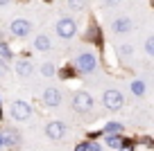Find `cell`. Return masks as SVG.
Returning <instances> with one entry per match:
<instances>
[{"label": "cell", "instance_id": "cell-1", "mask_svg": "<svg viewBox=\"0 0 154 151\" xmlns=\"http://www.w3.org/2000/svg\"><path fill=\"white\" fill-rule=\"evenodd\" d=\"M72 108L79 111V113L91 111L93 108V97L88 93H75V97H72Z\"/></svg>", "mask_w": 154, "mask_h": 151}, {"label": "cell", "instance_id": "cell-2", "mask_svg": "<svg viewBox=\"0 0 154 151\" xmlns=\"http://www.w3.org/2000/svg\"><path fill=\"white\" fill-rule=\"evenodd\" d=\"M75 32H77V25H75V20H72V18H61L57 23V34L61 38H72V36H75Z\"/></svg>", "mask_w": 154, "mask_h": 151}, {"label": "cell", "instance_id": "cell-3", "mask_svg": "<svg viewBox=\"0 0 154 151\" xmlns=\"http://www.w3.org/2000/svg\"><path fill=\"white\" fill-rule=\"evenodd\" d=\"M32 115V108H29V104H25V102H14L11 104V117L18 120V122H25V120Z\"/></svg>", "mask_w": 154, "mask_h": 151}, {"label": "cell", "instance_id": "cell-4", "mask_svg": "<svg viewBox=\"0 0 154 151\" xmlns=\"http://www.w3.org/2000/svg\"><path fill=\"white\" fill-rule=\"evenodd\" d=\"M122 102H125V99H122V93H118V90H106L104 93V106L109 111H118L122 106Z\"/></svg>", "mask_w": 154, "mask_h": 151}, {"label": "cell", "instance_id": "cell-5", "mask_svg": "<svg viewBox=\"0 0 154 151\" xmlns=\"http://www.w3.org/2000/svg\"><path fill=\"white\" fill-rule=\"evenodd\" d=\"M75 68L79 72H91L93 68H95V57H93V54H82V57H77Z\"/></svg>", "mask_w": 154, "mask_h": 151}, {"label": "cell", "instance_id": "cell-6", "mask_svg": "<svg viewBox=\"0 0 154 151\" xmlns=\"http://www.w3.org/2000/svg\"><path fill=\"white\" fill-rule=\"evenodd\" d=\"M63 133H66V126H63V122H50L48 126H45V135H48L50 140H61Z\"/></svg>", "mask_w": 154, "mask_h": 151}, {"label": "cell", "instance_id": "cell-7", "mask_svg": "<svg viewBox=\"0 0 154 151\" xmlns=\"http://www.w3.org/2000/svg\"><path fill=\"white\" fill-rule=\"evenodd\" d=\"M9 32L14 34V36H27V32H29V23H27V20H23V18H16L14 23L9 25Z\"/></svg>", "mask_w": 154, "mask_h": 151}, {"label": "cell", "instance_id": "cell-8", "mask_svg": "<svg viewBox=\"0 0 154 151\" xmlns=\"http://www.w3.org/2000/svg\"><path fill=\"white\" fill-rule=\"evenodd\" d=\"M59 102H61V93L57 88H48L43 93V104L45 106H59Z\"/></svg>", "mask_w": 154, "mask_h": 151}, {"label": "cell", "instance_id": "cell-9", "mask_svg": "<svg viewBox=\"0 0 154 151\" xmlns=\"http://www.w3.org/2000/svg\"><path fill=\"white\" fill-rule=\"evenodd\" d=\"M131 29V20L129 18H116V23H113V32H118V34H127Z\"/></svg>", "mask_w": 154, "mask_h": 151}, {"label": "cell", "instance_id": "cell-10", "mask_svg": "<svg viewBox=\"0 0 154 151\" xmlns=\"http://www.w3.org/2000/svg\"><path fill=\"white\" fill-rule=\"evenodd\" d=\"M34 47L41 50V52H48V50H50V38L45 36V34H38V36L34 38Z\"/></svg>", "mask_w": 154, "mask_h": 151}, {"label": "cell", "instance_id": "cell-11", "mask_svg": "<svg viewBox=\"0 0 154 151\" xmlns=\"http://www.w3.org/2000/svg\"><path fill=\"white\" fill-rule=\"evenodd\" d=\"M16 72H18L20 77H29V75H32V63H29V61H18Z\"/></svg>", "mask_w": 154, "mask_h": 151}, {"label": "cell", "instance_id": "cell-12", "mask_svg": "<svg viewBox=\"0 0 154 151\" xmlns=\"http://www.w3.org/2000/svg\"><path fill=\"white\" fill-rule=\"evenodd\" d=\"M106 142H109V147H113V149H120V147L125 144V142H122V138H120V135H113V133L109 135V140H106Z\"/></svg>", "mask_w": 154, "mask_h": 151}, {"label": "cell", "instance_id": "cell-13", "mask_svg": "<svg viewBox=\"0 0 154 151\" xmlns=\"http://www.w3.org/2000/svg\"><path fill=\"white\" fill-rule=\"evenodd\" d=\"M68 7H70L72 11H82L84 7H86V0H68Z\"/></svg>", "mask_w": 154, "mask_h": 151}, {"label": "cell", "instance_id": "cell-14", "mask_svg": "<svg viewBox=\"0 0 154 151\" xmlns=\"http://www.w3.org/2000/svg\"><path fill=\"white\" fill-rule=\"evenodd\" d=\"M131 93H134L136 97L145 95V84H143V81H134V84H131Z\"/></svg>", "mask_w": 154, "mask_h": 151}, {"label": "cell", "instance_id": "cell-15", "mask_svg": "<svg viewBox=\"0 0 154 151\" xmlns=\"http://www.w3.org/2000/svg\"><path fill=\"white\" fill-rule=\"evenodd\" d=\"M120 129H122V124H118V122H109L104 131H106V133H120Z\"/></svg>", "mask_w": 154, "mask_h": 151}, {"label": "cell", "instance_id": "cell-16", "mask_svg": "<svg viewBox=\"0 0 154 151\" xmlns=\"http://www.w3.org/2000/svg\"><path fill=\"white\" fill-rule=\"evenodd\" d=\"M11 57V50L7 43H0V59H9Z\"/></svg>", "mask_w": 154, "mask_h": 151}, {"label": "cell", "instance_id": "cell-17", "mask_svg": "<svg viewBox=\"0 0 154 151\" xmlns=\"http://www.w3.org/2000/svg\"><path fill=\"white\" fill-rule=\"evenodd\" d=\"M41 72H43V77H52L54 75V66L52 63H43V66H41Z\"/></svg>", "mask_w": 154, "mask_h": 151}, {"label": "cell", "instance_id": "cell-18", "mask_svg": "<svg viewBox=\"0 0 154 151\" xmlns=\"http://www.w3.org/2000/svg\"><path fill=\"white\" fill-rule=\"evenodd\" d=\"M145 52H147L149 57H154V36H149L147 41H145Z\"/></svg>", "mask_w": 154, "mask_h": 151}, {"label": "cell", "instance_id": "cell-19", "mask_svg": "<svg viewBox=\"0 0 154 151\" xmlns=\"http://www.w3.org/2000/svg\"><path fill=\"white\" fill-rule=\"evenodd\" d=\"M7 75V66H5V59H0V77Z\"/></svg>", "mask_w": 154, "mask_h": 151}, {"label": "cell", "instance_id": "cell-20", "mask_svg": "<svg viewBox=\"0 0 154 151\" xmlns=\"http://www.w3.org/2000/svg\"><path fill=\"white\" fill-rule=\"evenodd\" d=\"M75 151H88V144H86V142H82V144L77 147V149H75Z\"/></svg>", "mask_w": 154, "mask_h": 151}, {"label": "cell", "instance_id": "cell-21", "mask_svg": "<svg viewBox=\"0 0 154 151\" xmlns=\"http://www.w3.org/2000/svg\"><path fill=\"white\" fill-rule=\"evenodd\" d=\"M88 151H100V149H97V144H88Z\"/></svg>", "mask_w": 154, "mask_h": 151}, {"label": "cell", "instance_id": "cell-22", "mask_svg": "<svg viewBox=\"0 0 154 151\" xmlns=\"http://www.w3.org/2000/svg\"><path fill=\"white\" fill-rule=\"evenodd\" d=\"M2 147H5V140H2V133H0V149H2Z\"/></svg>", "mask_w": 154, "mask_h": 151}, {"label": "cell", "instance_id": "cell-23", "mask_svg": "<svg viewBox=\"0 0 154 151\" xmlns=\"http://www.w3.org/2000/svg\"><path fill=\"white\" fill-rule=\"evenodd\" d=\"M104 2H106V5H113V2H116V0H104Z\"/></svg>", "mask_w": 154, "mask_h": 151}, {"label": "cell", "instance_id": "cell-24", "mask_svg": "<svg viewBox=\"0 0 154 151\" xmlns=\"http://www.w3.org/2000/svg\"><path fill=\"white\" fill-rule=\"evenodd\" d=\"M7 2H9V0H0V5H7Z\"/></svg>", "mask_w": 154, "mask_h": 151}, {"label": "cell", "instance_id": "cell-25", "mask_svg": "<svg viewBox=\"0 0 154 151\" xmlns=\"http://www.w3.org/2000/svg\"><path fill=\"white\" fill-rule=\"evenodd\" d=\"M0 115H2V113H0Z\"/></svg>", "mask_w": 154, "mask_h": 151}]
</instances>
